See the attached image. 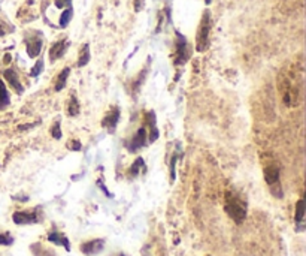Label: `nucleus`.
<instances>
[{
    "label": "nucleus",
    "instance_id": "f257e3e1",
    "mask_svg": "<svg viewBox=\"0 0 306 256\" xmlns=\"http://www.w3.org/2000/svg\"><path fill=\"white\" fill-rule=\"evenodd\" d=\"M300 75H296V72L281 74L279 77V91L284 104L290 108L297 107L302 102V80Z\"/></svg>",
    "mask_w": 306,
    "mask_h": 256
},
{
    "label": "nucleus",
    "instance_id": "f03ea898",
    "mask_svg": "<svg viewBox=\"0 0 306 256\" xmlns=\"http://www.w3.org/2000/svg\"><path fill=\"white\" fill-rule=\"evenodd\" d=\"M224 210L236 223H242L247 217V202L236 192H227Z\"/></svg>",
    "mask_w": 306,
    "mask_h": 256
},
{
    "label": "nucleus",
    "instance_id": "7ed1b4c3",
    "mask_svg": "<svg viewBox=\"0 0 306 256\" xmlns=\"http://www.w3.org/2000/svg\"><path fill=\"white\" fill-rule=\"evenodd\" d=\"M210 29H212V17H210V12L206 9L202 15L200 24L197 29V35H196V50L199 53H205L208 50Z\"/></svg>",
    "mask_w": 306,
    "mask_h": 256
},
{
    "label": "nucleus",
    "instance_id": "20e7f679",
    "mask_svg": "<svg viewBox=\"0 0 306 256\" xmlns=\"http://www.w3.org/2000/svg\"><path fill=\"white\" fill-rule=\"evenodd\" d=\"M175 60L173 64L175 66H182L184 63H187L191 57V46L188 43L187 38L179 33L178 30H175Z\"/></svg>",
    "mask_w": 306,
    "mask_h": 256
},
{
    "label": "nucleus",
    "instance_id": "39448f33",
    "mask_svg": "<svg viewBox=\"0 0 306 256\" xmlns=\"http://www.w3.org/2000/svg\"><path fill=\"white\" fill-rule=\"evenodd\" d=\"M279 168L276 165H268L265 168V178H266V183L269 184V188L272 191V193L276 196V198H281L282 196V189H281V184H279Z\"/></svg>",
    "mask_w": 306,
    "mask_h": 256
},
{
    "label": "nucleus",
    "instance_id": "423d86ee",
    "mask_svg": "<svg viewBox=\"0 0 306 256\" xmlns=\"http://www.w3.org/2000/svg\"><path fill=\"white\" fill-rule=\"evenodd\" d=\"M148 143V133H147V129L145 128H140L134 135L133 138L130 139L129 143H126V149L130 151V153H136L139 151L140 149H144Z\"/></svg>",
    "mask_w": 306,
    "mask_h": 256
},
{
    "label": "nucleus",
    "instance_id": "0eeeda50",
    "mask_svg": "<svg viewBox=\"0 0 306 256\" xmlns=\"http://www.w3.org/2000/svg\"><path fill=\"white\" fill-rule=\"evenodd\" d=\"M118 122H120V108L112 107L102 120V128H105L109 133H114L116 126H118Z\"/></svg>",
    "mask_w": 306,
    "mask_h": 256
},
{
    "label": "nucleus",
    "instance_id": "6e6552de",
    "mask_svg": "<svg viewBox=\"0 0 306 256\" xmlns=\"http://www.w3.org/2000/svg\"><path fill=\"white\" fill-rule=\"evenodd\" d=\"M39 208L33 212H17L14 213L12 219H14V223L15 225H32V223H38L40 219H39Z\"/></svg>",
    "mask_w": 306,
    "mask_h": 256
},
{
    "label": "nucleus",
    "instance_id": "1a4fd4ad",
    "mask_svg": "<svg viewBox=\"0 0 306 256\" xmlns=\"http://www.w3.org/2000/svg\"><path fill=\"white\" fill-rule=\"evenodd\" d=\"M42 43H43V39H42V33H36V38L32 36V39H26V45H27V54L29 57L35 59L40 54L42 51Z\"/></svg>",
    "mask_w": 306,
    "mask_h": 256
},
{
    "label": "nucleus",
    "instance_id": "9d476101",
    "mask_svg": "<svg viewBox=\"0 0 306 256\" xmlns=\"http://www.w3.org/2000/svg\"><path fill=\"white\" fill-rule=\"evenodd\" d=\"M145 119H147V125H148V143H155L157 139H158V135H160V130L157 128V120H155V112L154 111H148L147 115H145Z\"/></svg>",
    "mask_w": 306,
    "mask_h": 256
},
{
    "label": "nucleus",
    "instance_id": "9b49d317",
    "mask_svg": "<svg viewBox=\"0 0 306 256\" xmlns=\"http://www.w3.org/2000/svg\"><path fill=\"white\" fill-rule=\"evenodd\" d=\"M67 48H69V41L67 39L57 41L56 43H53V46L50 48V60L51 62H56V60L61 59L66 54Z\"/></svg>",
    "mask_w": 306,
    "mask_h": 256
},
{
    "label": "nucleus",
    "instance_id": "f8f14e48",
    "mask_svg": "<svg viewBox=\"0 0 306 256\" xmlns=\"http://www.w3.org/2000/svg\"><path fill=\"white\" fill-rule=\"evenodd\" d=\"M105 247V240L102 238H97V240H91V241H87L81 246V250L84 255H97L103 250Z\"/></svg>",
    "mask_w": 306,
    "mask_h": 256
},
{
    "label": "nucleus",
    "instance_id": "ddd939ff",
    "mask_svg": "<svg viewBox=\"0 0 306 256\" xmlns=\"http://www.w3.org/2000/svg\"><path fill=\"white\" fill-rule=\"evenodd\" d=\"M3 75H5L6 81L9 83V85L14 87V90L17 93H22V91H24V88H22V84L19 81V77L17 75V72L14 71V69H6Z\"/></svg>",
    "mask_w": 306,
    "mask_h": 256
},
{
    "label": "nucleus",
    "instance_id": "4468645a",
    "mask_svg": "<svg viewBox=\"0 0 306 256\" xmlns=\"http://www.w3.org/2000/svg\"><path fill=\"white\" fill-rule=\"evenodd\" d=\"M48 241H51V243H54V244H57V246H63L67 252L70 250V243H69V240H67L63 234L57 232V231L50 232V234H48Z\"/></svg>",
    "mask_w": 306,
    "mask_h": 256
},
{
    "label": "nucleus",
    "instance_id": "2eb2a0df",
    "mask_svg": "<svg viewBox=\"0 0 306 256\" xmlns=\"http://www.w3.org/2000/svg\"><path fill=\"white\" fill-rule=\"evenodd\" d=\"M91 59V53H90V45L88 43H84L82 45V50L79 51V57H78V66L79 67H84L85 64H88Z\"/></svg>",
    "mask_w": 306,
    "mask_h": 256
},
{
    "label": "nucleus",
    "instance_id": "dca6fc26",
    "mask_svg": "<svg viewBox=\"0 0 306 256\" xmlns=\"http://www.w3.org/2000/svg\"><path fill=\"white\" fill-rule=\"evenodd\" d=\"M69 74H70V67H64L63 71L60 72L58 78H57V83H56V91H61L64 87H66V81L69 78Z\"/></svg>",
    "mask_w": 306,
    "mask_h": 256
},
{
    "label": "nucleus",
    "instance_id": "f3484780",
    "mask_svg": "<svg viewBox=\"0 0 306 256\" xmlns=\"http://www.w3.org/2000/svg\"><path fill=\"white\" fill-rule=\"evenodd\" d=\"M79 109H81L79 102H78L76 96L72 95V98L69 99V105H67V115H70V117H75V115L79 114Z\"/></svg>",
    "mask_w": 306,
    "mask_h": 256
},
{
    "label": "nucleus",
    "instance_id": "a211bd4d",
    "mask_svg": "<svg viewBox=\"0 0 306 256\" xmlns=\"http://www.w3.org/2000/svg\"><path fill=\"white\" fill-rule=\"evenodd\" d=\"M72 17H74V9H72V6L66 8V9L63 11L61 17H60V27H61V29L67 27V24L70 22V20H72Z\"/></svg>",
    "mask_w": 306,
    "mask_h": 256
},
{
    "label": "nucleus",
    "instance_id": "6ab92c4d",
    "mask_svg": "<svg viewBox=\"0 0 306 256\" xmlns=\"http://www.w3.org/2000/svg\"><path fill=\"white\" fill-rule=\"evenodd\" d=\"M142 167H144V159H142V157H137V159L133 162V165L130 167V170H129L130 178L137 177V175H139V171H140V168H142Z\"/></svg>",
    "mask_w": 306,
    "mask_h": 256
},
{
    "label": "nucleus",
    "instance_id": "aec40b11",
    "mask_svg": "<svg viewBox=\"0 0 306 256\" xmlns=\"http://www.w3.org/2000/svg\"><path fill=\"white\" fill-rule=\"evenodd\" d=\"M9 104V93L8 88L5 87L3 81L0 80V108H5Z\"/></svg>",
    "mask_w": 306,
    "mask_h": 256
},
{
    "label": "nucleus",
    "instance_id": "412c9836",
    "mask_svg": "<svg viewBox=\"0 0 306 256\" xmlns=\"http://www.w3.org/2000/svg\"><path fill=\"white\" fill-rule=\"evenodd\" d=\"M303 217H305V201L303 199H299V202L296 205V222H297L299 226L302 225Z\"/></svg>",
    "mask_w": 306,
    "mask_h": 256
},
{
    "label": "nucleus",
    "instance_id": "4be33fe9",
    "mask_svg": "<svg viewBox=\"0 0 306 256\" xmlns=\"http://www.w3.org/2000/svg\"><path fill=\"white\" fill-rule=\"evenodd\" d=\"M43 71V59H39L36 63H35V66L32 67V71H30V75L33 77V78H36V77H39L40 75V72Z\"/></svg>",
    "mask_w": 306,
    "mask_h": 256
},
{
    "label": "nucleus",
    "instance_id": "5701e85b",
    "mask_svg": "<svg viewBox=\"0 0 306 256\" xmlns=\"http://www.w3.org/2000/svg\"><path fill=\"white\" fill-rule=\"evenodd\" d=\"M54 5L58 9H66L69 6H72V0H54Z\"/></svg>",
    "mask_w": 306,
    "mask_h": 256
},
{
    "label": "nucleus",
    "instance_id": "b1692460",
    "mask_svg": "<svg viewBox=\"0 0 306 256\" xmlns=\"http://www.w3.org/2000/svg\"><path fill=\"white\" fill-rule=\"evenodd\" d=\"M14 243V238L8 234H0V244L2 246H11Z\"/></svg>",
    "mask_w": 306,
    "mask_h": 256
},
{
    "label": "nucleus",
    "instance_id": "393cba45",
    "mask_svg": "<svg viewBox=\"0 0 306 256\" xmlns=\"http://www.w3.org/2000/svg\"><path fill=\"white\" fill-rule=\"evenodd\" d=\"M176 160H178V154L175 153V154H173V157H172V162H171V181H175V177H176V174H175V165H176Z\"/></svg>",
    "mask_w": 306,
    "mask_h": 256
},
{
    "label": "nucleus",
    "instance_id": "a878e982",
    "mask_svg": "<svg viewBox=\"0 0 306 256\" xmlns=\"http://www.w3.org/2000/svg\"><path fill=\"white\" fill-rule=\"evenodd\" d=\"M51 133H53V138H56V139H60V138H61V130H60V123H58V122L54 125Z\"/></svg>",
    "mask_w": 306,
    "mask_h": 256
},
{
    "label": "nucleus",
    "instance_id": "bb28decb",
    "mask_svg": "<svg viewBox=\"0 0 306 256\" xmlns=\"http://www.w3.org/2000/svg\"><path fill=\"white\" fill-rule=\"evenodd\" d=\"M145 6V0H134V11L136 12H140Z\"/></svg>",
    "mask_w": 306,
    "mask_h": 256
},
{
    "label": "nucleus",
    "instance_id": "cd10ccee",
    "mask_svg": "<svg viewBox=\"0 0 306 256\" xmlns=\"http://www.w3.org/2000/svg\"><path fill=\"white\" fill-rule=\"evenodd\" d=\"M69 147L72 149V150H75V151H78V150H81V143L76 141V139H74V141L69 143Z\"/></svg>",
    "mask_w": 306,
    "mask_h": 256
},
{
    "label": "nucleus",
    "instance_id": "c85d7f7f",
    "mask_svg": "<svg viewBox=\"0 0 306 256\" xmlns=\"http://www.w3.org/2000/svg\"><path fill=\"white\" fill-rule=\"evenodd\" d=\"M120 256H126V255H120Z\"/></svg>",
    "mask_w": 306,
    "mask_h": 256
}]
</instances>
